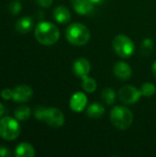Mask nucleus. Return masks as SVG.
Returning <instances> with one entry per match:
<instances>
[{
	"mask_svg": "<svg viewBox=\"0 0 156 157\" xmlns=\"http://www.w3.org/2000/svg\"><path fill=\"white\" fill-rule=\"evenodd\" d=\"M115 76L120 80H128L131 77L132 71L131 66L124 62H118L113 68Z\"/></svg>",
	"mask_w": 156,
	"mask_h": 157,
	"instance_id": "obj_11",
	"label": "nucleus"
},
{
	"mask_svg": "<svg viewBox=\"0 0 156 157\" xmlns=\"http://www.w3.org/2000/svg\"><path fill=\"white\" fill-rule=\"evenodd\" d=\"M34 115L37 120L45 121L52 128H60L64 124V115L56 108L44 109L43 107H39L36 109Z\"/></svg>",
	"mask_w": 156,
	"mask_h": 157,
	"instance_id": "obj_2",
	"label": "nucleus"
},
{
	"mask_svg": "<svg viewBox=\"0 0 156 157\" xmlns=\"http://www.w3.org/2000/svg\"><path fill=\"white\" fill-rule=\"evenodd\" d=\"M153 72H154V75L156 76V61L154 63V64H153Z\"/></svg>",
	"mask_w": 156,
	"mask_h": 157,
	"instance_id": "obj_27",
	"label": "nucleus"
},
{
	"mask_svg": "<svg viewBox=\"0 0 156 157\" xmlns=\"http://www.w3.org/2000/svg\"><path fill=\"white\" fill-rule=\"evenodd\" d=\"M10 152L9 150L5 147V146H0V156L1 157H6V156H10Z\"/></svg>",
	"mask_w": 156,
	"mask_h": 157,
	"instance_id": "obj_25",
	"label": "nucleus"
},
{
	"mask_svg": "<svg viewBox=\"0 0 156 157\" xmlns=\"http://www.w3.org/2000/svg\"><path fill=\"white\" fill-rule=\"evenodd\" d=\"M20 133V125L17 120L5 117L0 120V137L6 141H13Z\"/></svg>",
	"mask_w": 156,
	"mask_h": 157,
	"instance_id": "obj_5",
	"label": "nucleus"
},
{
	"mask_svg": "<svg viewBox=\"0 0 156 157\" xmlns=\"http://www.w3.org/2000/svg\"><path fill=\"white\" fill-rule=\"evenodd\" d=\"M112 46L116 53L122 58L131 57L135 50L133 41L126 35H117L113 39Z\"/></svg>",
	"mask_w": 156,
	"mask_h": 157,
	"instance_id": "obj_6",
	"label": "nucleus"
},
{
	"mask_svg": "<svg viewBox=\"0 0 156 157\" xmlns=\"http://www.w3.org/2000/svg\"><path fill=\"white\" fill-rule=\"evenodd\" d=\"M53 17L58 23L65 24L71 19V13L67 7L63 6H59L53 10Z\"/></svg>",
	"mask_w": 156,
	"mask_h": 157,
	"instance_id": "obj_13",
	"label": "nucleus"
},
{
	"mask_svg": "<svg viewBox=\"0 0 156 157\" xmlns=\"http://www.w3.org/2000/svg\"><path fill=\"white\" fill-rule=\"evenodd\" d=\"M87 105V98L82 92L74 94L70 100V108L74 112H81Z\"/></svg>",
	"mask_w": 156,
	"mask_h": 157,
	"instance_id": "obj_10",
	"label": "nucleus"
},
{
	"mask_svg": "<svg viewBox=\"0 0 156 157\" xmlns=\"http://www.w3.org/2000/svg\"><path fill=\"white\" fill-rule=\"evenodd\" d=\"M65 36L67 40L75 46H83L90 40L89 29L81 23H73L66 29Z\"/></svg>",
	"mask_w": 156,
	"mask_h": 157,
	"instance_id": "obj_3",
	"label": "nucleus"
},
{
	"mask_svg": "<svg viewBox=\"0 0 156 157\" xmlns=\"http://www.w3.org/2000/svg\"><path fill=\"white\" fill-rule=\"evenodd\" d=\"M82 86L84 88L85 91L88 92V93H93L96 89H97V82L95 79L87 76H85L84 78H82Z\"/></svg>",
	"mask_w": 156,
	"mask_h": 157,
	"instance_id": "obj_19",
	"label": "nucleus"
},
{
	"mask_svg": "<svg viewBox=\"0 0 156 157\" xmlns=\"http://www.w3.org/2000/svg\"><path fill=\"white\" fill-rule=\"evenodd\" d=\"M15 155L17 157H33L35 155V150L29 144L22 143L17 146Z\"/></svg>",
	"mask_w": 156,
	"mask_h": 157,
	"instance_id": "obj_15",
	"label": "nucleus"
},
{
	"mask_svg": "<svg viewBox=\"0 0 156 157\" xmlns=\"http://www.w3.org/2000/svg\"><path fill=\"white\" fill-rule=\"evenodd\" d=\"M15 117L17 121H27L30 115H31V110L29 107L27 106H20L15 110Z\"/></svg>",
	"mask_w": 156,
	"mask_h": 157,
	"instance_id": "obj_17",
	"label": "nucleus"
},
{
	"mask_svg": "<svg viewBox=\"0 0 156 157\" xmlns=\"http://www.w3.org/2000/svg\"><path fill=\"white\" fill-rule=\"evenodd\" d=\"M35 1L40 6H42V7H49L51 6L53 2V0H35Z\"/></svg>",
	"mask_w": 156,
	"mask_h": 157,
	"instance_id": "obj_24",
	"label": "nucleus"
},
{
	"mask_svg": "<svg viewBox=\"0 0 156 157\" xmlns=\"http://www.w3.org/2000/svg\"><path fill=\"white\" fill-rule=\"evenodd\" d=\"M1 97L6 99V100H9L12 99L13 98V90H11L10 88H5L2 90L1 92Z\"/></svg>",
	"mask_w": 156,
	"mask_h": 157,
	"instance_id": "obj_23",
	"label": "nucleus"
},
{
	"mask_svg": "<svg viewBox=\"0 0 156 157\" xmlns=\"http://www.w3.org/2000/svg\"><path fill=\"white\" fill-rule=\"evenodd\" d=\"M90 63L86 58H79L73 64V71L74 75L80 78L87 76L90 72Z\"/></svg>",
	"mask_w": 156,
	"mask_h": 157,
	"instance_id": "obj_9",
	"label": "nucleus"
},
{
	"mask_svg": "<svg viewBox=\"0 0 156 157\" xmlns=\"http://www.w3.org/2000/svg\"><path fill=\"white\" fill-rule=\"evenodd\" d=\"M32 95H33L32 89L28 86L22 85L13 89L12 99L16 102H27L31 99Z\"/></svg>",
	"mask_w": 156,
	"mask_h": 157,
	"instance_id": "obj_8",
	"label": "nucleus"
},
{
	"mask_svg": "<svg viewBox=\"0 0 156 157\" xmlns=\"http://www.w3.org/2000/svg\"><path fill=\"white\" fill-rule=\"evenodd\" d=\"M89 1H91L93 4H99L102 2V0H89Z\"/></svg>",
	"mask_w": 156,
	"mask_h": 157,
	"instance_id": "obj_28",
	"label": "nucleus"
},
{
	"mask_svg": "<svg viewBox=\"0 0 156 157\" xmlns=\"http://www.w3.org/2000/svg\"><path fill=\"white\" fill-rule=\"evenodd\" d=\"M35 38L42 45L50 46L55 44L60 38V30L51 22L43 21L35 28Z\"/></svg>",
	"mask_w": 156,
	"mask_h": 157,
	"instance_id": "obj_1",
	"label": "nucleus"
},
{
	"mask_svg": "<svg viewBox=\"0 0 156 157\" xmlns=\"http://www.w3.org/2000/svg\"><path fill=\"white\" fill-rule=\"evenodd\" d=\"M153 49V41L151 39H145L142 44V52L144 55H149Z\"/></svg>",
	"mask_w": 156,
	"mask_h": 157,
	"instance_id": "obj_21",
	"label": "nucleus"
},
{
	"mask_svg": "<svg viewBox=\"0 0 156 157\" xmlns=\"http://www.w3.org/2000/svg\"><path fill=\"white\" fill-rule=\"evenodd\" d=\"M72 6L76 13L88 15L94 10V4L89 0H71Z\"/></svg>",
	"mask_w": 156,
	"mask_h": 157,
	"instance_id": "obj_12",
	"label": "nucleus"
},
{
	"mask_svg": "<svg viewBox=\"0 0 156 157\" xmlns=\"http://www.w3.org/2000/svg\"><path fill=\"white\" fill-rule=\"evenodd\" d=\"M102 100L107 105H113L116 100V93L112 88H105L101 93Z\"/></svg>",
	"mask_w": 156,
	"mask_h": 157,
	"instance_id": "obj_18",
	"label": "nucleus"
},
{
	"mask_svg": "<svg viewBox=\"0 0 156 157\" xmlns=\"http://www.w3.org/2000/svg\"><path fill=\"white\" fill-rule=\"evenodd\" d=\"M156 87L153 84V83H144L143 86H142V88H141V93L143 96L144 97H152L155 94Z\"/></svg>",
	"mask_w": 156,
	"mask_h": 157,
	"instance_id": "obj_20",
	"label": "nucleus"
},
{
	"mask_svg": "<svg viewBox=\"0 0 156 157\" xmlns=\"http://www.w3.org/2000/svg\"><path fill=\"white\" fill-rule=\"evenodd\" d=\"M4 112H5V108H4V106L0 103V117L4 114Z\"/></svg>",
	"mask_w": 156,
	"mask_h": 157,
	"instance_id": "obj_26",
	"label": "nucleus"
},
{
	"mask_svg": "<svg viewBox=\"0 0 156 157\" xmlns=\"http://www.w3.org/2000/svg\"><path fill=\"white\" fill-rule=\"evenodd\" d=\"M141 96V90L137 89L135 86H125L121 87L119 91L120 100L126 105H131L136 103L140 99Z\"/></svg>",
	"mask_w": 156,
	"mask_h": 157,
	"instance_id": "obj_7",
	"label": "nucleus"
},
{
	"mask_svg": "<svg viewBox=\"0 0 156 157\" xmlns=\"http://www.w3.org/2000/svg\"><path fill=\"white\" fill-rule=\"evenodd\" d=\"M111 123L119 130H127L133 121L131 110L124 106H115L110 111Z\"/></svg>",
	"mask_w": 156,
	"mask_h": 157,
	"instance_id": "obj_4",
	"label": "nucleus"
},
{
	"mask_svg": "<svg viewBox=\"0 0 156 157\" xmlns=\"http://www.w3.org/2000/svg\"><path fill=\"white\" fill-rule=\"evenodd\" d=\"M22 9V6L19 2L15 1V2H11L8 6V10L12 15H17Z\"/></svg>",
	"mask_w": 156,
	"mask_h": 157,
	"instance_id": "obj_22",
	"label": "nucleus"
},
{
	"mask_svg": "<svg viewBox=\"0 0 156 157\" xmlns=\"http://www.w3.org/2000/svg\"><path fill=\"white\" fill-rule=\"evenodd\" d=\"M33 28V19L30 17H23L17 21L16 29L22 34L29 32Z\"/></svg>",
	"mask_w": 156,
	"mask_h": 157,
	"instance_id": "obj_14",
	"label": "nucleus"
},
{
	"mask_svg": "<svg viewBox=\"0 0 156 157\" xmlns=\"http://www.w3.org/2000/svg\"><path fill=\"white\" fill-rule=\"evenodd\" d=\"M105 114V108L99 103H92L87 107L86 115L91 119H99Z\"/></svg>",
	"mask_w": 156,
	"mask_h": 157,
	"instance_id": "obj_16",
	"label": "nucleus"
}]
</instances>
